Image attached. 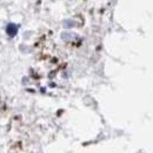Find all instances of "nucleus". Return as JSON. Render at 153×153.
I'll list each match as a JSON object with an SVG mask.
<instances>
[{
	"mask_svg": "<svg viewBox=\"0 0 153 153\" xmlns=\"http://www.w3.org/2000/svg\"><path fill=\"white\" fill-rule=\"evenodd\" d=\"M6 32L9 37H14L16 33H17V25L14 23H9L6 28Z\"/></svg>",
	"mask_w": 153,
	"mask_h": 153,
	"instance_id": "obj_1",
	"label": "nucleus"
}]
</instances>
